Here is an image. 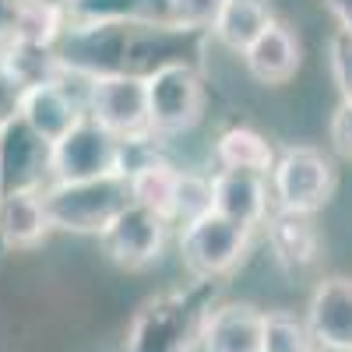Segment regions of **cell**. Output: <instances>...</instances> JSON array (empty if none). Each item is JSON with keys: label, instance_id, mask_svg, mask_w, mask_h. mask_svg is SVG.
<instances>
[{"label": "cell", "instance_id": "obj_1", "mask_svg": "<svg viewBox=\"0 0 352 352\" xmlns=\"http://www.w3.org/2000/svg\"><path fill=\"white\" fill-rule=\"evenodd\" d=\"M43 197L56 229L99 236L109 219L131 204V187L127 173H109L96 180H53L50 187H43Z\"/></svg>", "mask_w": 352, "mask_h": 352}, {"label": "cell", "instance_id": "obj_2", "mask_svg": "<svg viewBox=\"0 0 352 352\" xmlns=\"http://www.w3.org/2000/svg\"><path fill=\"white\" fill-rule=\"evenodd\" d=\"M254 229L229 219L215 208L180 226V261L194 278H222L229 275L250 250Z\"/></svg>", "mask_w": 352, "mask_h": 352}, {"label": "cell", "instance_id": "obj_3", "mask_svg": "<svg viewBox=\"0 0 352 352\" xmlns=\"http://www.w3.org/2000/svg\"><path fill=\"white\" fill-rule=\"evenodd\" d=\"M268 187L278 212L314 215L317 208H324L335 190V166L324 152L310 148V144H292L275 159Z\"/></svg>", "mask_w": 352, "mask_h": 352}, {"label": "cell", "instance_id": "obj_4", "mask_svg": "<svg viewBox=\"0 0 352 352\" xmlns=\"http://www.w3.org/2000/svg\"><path fill=\"white\" fill-rule=\"evenodd\" d=\"M124 173V141L99 127L92 116L81 120L50 144L53 180H96V176Z\"/></svg>", "mask_w": 352, "mask_h": 352}, {"label": "cell", "instance_id": "obj_5", "mask_svg": "<svg viewBox=\"0 0 352 352\" xmlns=\"http://www.w3.org/2000/svg\"><path fill=\"white\" fill-rule=\"evenodd\" d=\"M85 116H92L113 138H138L148 131V96H144V74L102 71L88 78Z\"/></svg>", "mask_w": 352, "mask_h": 352}, {"label": "cell", "instance_id": "obj_6", "mask_svg": "<svg viewBox=\"0 0 352 352\" xmlns=\"http://www.w3.org/2000/svg\"><path fill=\"white\" fill-rule=\"evenodd\" d=\"M144 96H148V131L176 134L201 120L204 85L190 64L169 60L144 74Z\"/></svg>", "mask_w": 352, "mask_h": 352}, {"label": "cell", "instance_id": "obj_7", "mask_svg": "<svg viewBox=\"0 0 352 352\" xmlns=\"http://www.w3.org/2000/svg\"><path fill=\"white\" fill-rule=\"evenodd\" d=\"M166 219L141 208V204H127V208H120L109 226L99 232V243H102V254L120 264V268L127 272H141L148 268L152 261H159L162 247H166Z\"/></svg>", "mask_w": 352, "mask_h": 352}, {"label": "cell", "instance_id": "obj_8", "mask_svg": "<svg viewBox=\"0 0 352 352\" xmlns=\"http://www.w3.org/2000/svg\"><path fill=\"white\" fill-rule=\"evenodd\" d=\"M50 173V141H43L21 116H8L0 124V197L11 190L43 187Z\"/></svg>", "mask_w": 352, "mask_h": 352}, {"label": "cell", "instance_id": "obj_9", "mask_svg": "<svg viewBox=\"0 0 352 352\" xmlns=\"http://www.w3.org/2000/svg\"><path fill=\"white\" fill-rule=\"evenodd\" d=\"M307 328L324 352H352V278L317 282L307 303Z\"/></svg>", "mask_w": 352, "mask_h": 352}, {"label": "cell", "instance_id": "obj_10", "mask_svg": "<svg viewBox=\"0 0 352 352\" xmlns=\"http://www.w3.org/2000/svg\"><path fill=\"white\" fill-rule=\"evenodd\" d=\"M201 324V320H197ZM197 338V328L190 320V307L184 296H162L144 307L138 317L131 352H190Z\"/></svg>", "mask_w": 352, "mask_h": 352}, {"label": "cell", "instance_id": "obj_11", "mask_svg": "<svg viewBox=\"0 0 352 352\" xmlns=\"http://www.w3.org/2000/svg\"><path fill=\"white\" fill-rule=\"evenodd\" d=\"M18 116L32 127L43 141H56L64 138L81 116H85V106H78L71 99V92L64 85H56L50 78L43 81H28L21 85V96H18Z\"/></svg>", "mask_w": 352, "mask_h": 352}, {"label": "cell", "instance_id": "obj_12", "mask_svg": "<svg viewBox=\"0 0 352 352\" xmlns=\"http://www.w3.org/2000/svg\"><path fill=\"white\" fill-rule=\"evenodd\" d=\"M268 204H272L268 176L250 173V169H219L212 176V208L215 212L257 229L268 219Z\"/></svg>", "mask_w": 352, "mask_h": 352}, {"label": "cell", "instance_id": "obj_13", "mask_svg": "<svg viewBox=\"0 0 352 352\" xmlns=\"http://www.w3.org/2000/svg\"><path fill=\"white\" fill-rule=\"evenodd\" d=\"M261 320L250 303H222L201 317L197 342L204 352H261Z\"/></svg>", "mask_w": 352, "mask_h": 352}, {"label": "cell", "instance_id": "obj_14", "mask_svg": "<svg viewBox=\"0 0 352 352\" xmlns=\"http://www.w3.org/2000/svg\"><path fill=\"white\" fill-rule=\"evenodd\" d=\"M240 56H243L250 78H257L261 85H282L300 67V39L289 25L272 21Z\"/></svg>", "mask_w": 352, "mask_h": 352}, {"label": "cell", "instance_id": "obj_15", "mask_svg": "<svg viewBox=\"0 0 352 352\" xmlns=\"http://www.w3.org/2000/svg\"><path fill=\"white\" fill-rule=\"evenodd\" d=\"M53 229L43 187L11 190L0 197V236L11 247H36L46 232Z\"/></svg>", "mask_w": 352, "mask_h": 352}, {"label": "cell", "instance_id": "obj_16", "mask_svg": "<svg viewBox=\"0 0 352 352\" xmlns=\"http://www.w3.org/2000/svg\"><path fill=\"white\" fill-rule=\"evenodd\" d=\"M272 21H275V14H272L268 0H222V8L212 21V36L226 50L243 53Z\"/></svg>", "mask_w": 352, "mask_h": 352}, {"label": "cell", "instance_id": "obj_17", "mask_svg": "<svg viewBox=\"0 0 352 352\" xmlns=\"http://www.w3.org/2000/svg\"><path fill=\"white\" fill-rule=\"evenodd\" d=\"M176 184H180V169H173L166 159H144L127 169V187L131 201L162 215L173 222V204H176Z\"/></svg>", "mask_w": 352, "mask_h": 352}, {"label": "cell", "instance_id": "obj_18", "mask_svg": "<svg viewBox=\"0 0 352 352\" xmlns=\"http://www.w3.org/2000/svg\"><path fill=\"white\" fill-rule=\"evenodd\" d=\"M268 243H272L275 257L282 264H289V268H307V264L317 261V250H320L310 215H296V212L268 215Z\"/></svg>", "mask_w": 352, "mask_h": 352}, {"label": "cell", "instance_id": "obj_19", "mask_svg": "<svg viewBox=\"0 0 352 352\" xmlns=\"http://www.w3.org/2000/svg\"><path fill=\"white\" fill-rule=\"evenodd\" d=\"M215 159L222 169H250V173L268 176L278 155L272 148V141L257 134L254 127H229L215 141Z\"/></svg>", "mask_w": 352, "mask_h": 352}, {"label": "cell", "instance_id": "obj_20", "mask_svg": "<svg viewBox=\"0 0 352 352\" xmlns=\"http://www.w3.org/2000/svg\"><path fill=\"white\" fill-rule=\"evenodd\" d=\"M314 335L307 328V317L289 310H268L261 320V352H310Z\"/></svg>", "mask_w": 352, "mask_h": 352}, {"label": "cell", "instance_id": "obj_21", "mask_svg": "<svg viewBox=\"0 0 352 352\" xmlns=\"http://www.w3.org/2000/svg\"><path fill=\"white\" fill-rule=\"evenodd\" d=\"M56 21H60V8L46 0H14L11 36L18 39V46H46L56 36Z\"/></svg>", "mask_w": 352, "mask_h": 352}, {"label": "cell", "instance_id": "obj_22", "mask_svg": "<svg viewBox=\"0 0 352 352\" xmlns=\"http://www.w3.org/2000/svg\"><path fill=\"white\" fill-rule=\"evenodd\" d=\"M212 208V180L194 173H180L176 184V204H173V222H190Z\"/></svg>", "mask_w": 352, "mask_h": 352}, {"label": "cell", "instance_id": "obj_23", "mask_svg": "<svg viewBox=\"0 0 352 352\" xmlns=\"http://www.w3.org/2000/svg\"><path fill=\"white\" fill-rule=\"evenodd\" d=\"M328 64L331 78L342 92V102H352V28L338 25L328 39Z\"/></svg>", "mask_w": 352, "mask_h": 352}, {"label": "cell", "instance_id": "obj_24", "mask_svg": "<svg viewBox=\"0 0 352 352\" xmlns=\"http://www.w3.org/2000/svg\"><path fill=\"white\" fill-rule=\"evenodd\" d=\"M169 18L180 28H212L222 0H166Z\"/></svg>", "mask_w": 352, "mask_h": 352}, {"label": "cell", "instance_id": "obj_25", "mask_svg": "<svg viewBox=\"0 0 352 352\" xmlns=\"http://www.w3.org/2000/svg\"><path fill=\"white\" fill-rule=\"evenodd\" d=\"M331 144L342 159H352V102H338V109L331 113Z\"/></svg>", "mask_w": 352, "mask_h": 352}, {"label": "cell", "instance_id": "obj_26", "mask_svg": "<svg viewBox=\"0 0 352 352\" xmlns=\"http://www.w3.org/2000/svg\"><path fill=\"white\" fill-rule=\"evenodd\" d=\"M324 4H328V11L338 18V25L352 28V0H324Z\"/></svg>", "mask_w": 352, "mask_h": 352}, {"label": "cell", "instance_id": "obj_27", "mask_svg": "<svg viewBox=\"0 0 352 352\" xmlns=\"http://www.w3.org/2000/svg\"><path fill=\"white\" fill-rule=\"evenodd\" d=\"M46 4H53V8H64V4H71V0H46Z\"/></svg>", "mask_w": 352, "mask_h": 352}, {"label": "cell", "instance_id": "obj_28", "mask_svg": "<svg viewBox=\"0 0 352 352\" xmlns=\"http://www.w3.org/2000/svg\"><path fill=\"white\" fill-rule=\"evenodd\" d=\"M310 352H320V349H310Z\"/></svg>", "mask_w": 352, "mask_h": 352}]
</instances>
